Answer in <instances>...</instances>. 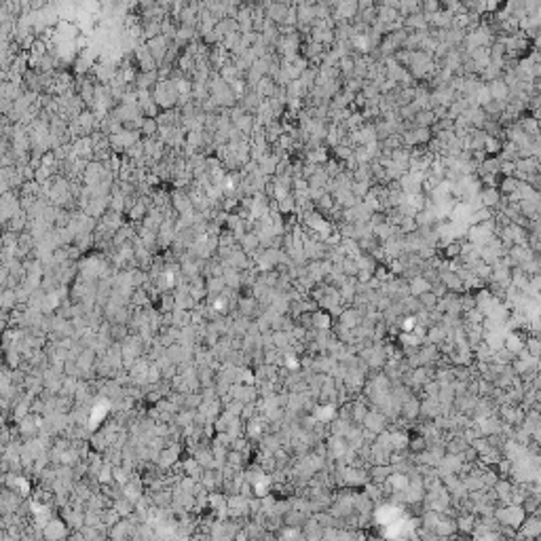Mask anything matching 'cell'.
<instances>
[{
	"instance_id": "cell-1",
	"label": "cell",
	"mask_w": 541,
	"mask_h": 541,
	"mask_svg": "<svg viewBox=\"0 0 541 541\" xmlns=\"http://www.w3.org/2000/svg\"><path fill=\"white\" fill-rule=\"evenodd\" d=\"M152 99L154 104L159 106V110H174L178 106V91H176V85L174 81H159L157 85L152 87Z\"/></svg>"
},
{
	"instance_id": "cell-2",
	"label": "cell",
	"mask_w": 541,
	"mask_h": 541,
	"mask_svg": "<svg viewBox=\"0 0 541 541\" xmlns=\"http://www.w3.org/2000/svg\"><path fill=\"white\" fill-rule=\"evenodd\" d=\"M133 59H136V68H140V72H152V70H159L157 61L152 59L150 51L144 43H140L136 49H133Z\"/></svg>"
},
{
	"instance_id": "cell-3",
	"label": "cell",
	"mask_w": 541,
	"mask_h": 541,
	"mask_svg": "<svg viewBox=\"0 0 541 541\" xmlns=\"http://www.w3.org/2000/svg\"><path fill=\"white\" fill-rule=\"evenodd\" d=\"M170 43H172V41H167L165 36L150 38V41L144 43V45L148 47V51H150L152 59L157 61V66H161V63H163V59H165V55H167V47H170Z\"/></svg>"
},
{
	"instance_id": "cell-4",
	"label": "cell",
	"mask_w": 541,
	"mask_h": 541,
	"mask_svg": "<svg viewBox=\"0 0 541 541\" xmlns=\"http://www.w3.org/2000/svg\"><path fill=\"white\" fill-rule=\"evenodd\" d=\"M501 192L497 190V186H482V190L478 192V201L482 208H488V210H497L499 208V203H501Z\"/></svg>"
},
{
	"instance_id": "cell-5",
	"label": "cell",
	"mask_w": 541,
	"mask_h": 541,
	"mask_svg": "<svg viewBox=\"0 0 541 541\" xmlns=\"http://www.w3.org/2000/svg\"><path fill=\"white\" fill-rule=\"evenodd\" d=\"M362 427L368 429V431H372L375 435H379V433H383L385 429H387V419H385L381 412L370 410L368 415H366V419H364V423H362Z\"/></svg>"
},
{
	"instance_id": "cell-6",
	"label": "cell",
	"mask_w": 541,
	"mask_h": 541,
	"mask_svg": "<svg viewBox=\"0 0 541 541\" xmlns=\"http://www.w3.org/2000/svg\"><path fill=\"white\" fill-rule=\"evenodd\" d=\"M292 3H270L264 11V17L270 21V23H275V25H281L283 19H286V13L290 9Z\"/></svg>"
},
{
	"instance_id": "cell-7",
	"label": "cell",
	"mask_w": 541,
	"mask_h": 541,
	"mask_svg": "<svg viewBox=\"0 0 541 541\" xmlns=\"http://www.w3.org/2000/svg\"><path fill=\"white\" fill-rule=\"evenodd\" d=\"M362 315H359L357 311L353 307H347V309H343V311L339 313V317H336V321L341 326H345V328H349V330H353V328H357L359 324H362Z\"/></svg>"
},
{
	"instance_id": "cell-8",
	"label": "cell",
	"mask_w": 541,
	"mask_h": 541,
	"mask_svg": "<svg viewBox=\"0 0 541 541\" xmlns=\"http://www.w3.org/2000/svg\"><path fill=\"white\" fill-rule=\"evenodd\" d=\"M391 474H393V467L391 465H370L368 467V482H372V484H383Z\"/></svg>"
},
{
	"instance_id": "cell-9",
	"label": "cell",
	"mask_w": 541,
	"mask_h": 541,
	"mask_svg": "<svg viewBox=\"0 0 541 541\" xmlns=\"http://www.w3.org/2000/svg\"><path fill=\"white\" fill-rule=\"evenodd\" d=\"M512 488H514V482H512L510 478H499V480H497V484L493 486V491H495V495H497L499 505H508V499H510Z\"/></svg>"
},
{
	"instance_id": "cell-10",
	"label": "cell",
	"mask_w": 541,
	"mask_h": 541,
	"mask_svg": "<svg viewBox=\"0 0 541 541\" xmlns=\"http://www.w3.org/2000/svg\"><path fill=\"white\" fill-rule=\"evenodd\" d=\"M402 21H404V30H408V32L427 30V17H425L423 13H415V15L402 17Z\"/></svg>"
},
{
	"instance_id": "cell-11",
	"label": "cell",
	"mask_w": 541,
	"mask_h": 541,
	"mask_svg": "<svg viewBox=\"0 0 541 541\" xmlns=\"http://www.w3.org/2000/svg\"><path fill=\"white\" fill-rule=\"evenodd\" d=\"M281 520H283V526H288V529H300V526L305 524V520H307V516L298 510H288L281 516Z\"/></svg>"
},
{
	"instance_id": "cell-12",
	"label": "cell",
	"mask_w": 541,
	"mask_h": 541,
	"mask_svg": "<svg viewBox=\"0 0 541 541\" xmlns=\"http://www.w3.org/2000/svg\"><path fill=\"white\" fill-rule=\"evenodd\" d=\"M455 524H457V533L471 535L476 526V514H459L455 518Z\"/></svg>"
},
{
	"instance_id": "cell-13",
	"label": "cell",
	"mask_w": 541,
	"mask_h": 541,
	"mask_svg": "<svg viewBox=\"0 0 541 541\" xmlns=\"http://www.w3.org/2000/svg\"><path fill=\"white\" fill-rule=\"evenodd\" d=\"M275 83H273V79H268V76H262V79L258 81V85H256V95H258L260 99H270L273 97V93H275Z\"/></svg>"
},
{
	"instance_id": "cell-14",
	"label": "cell",
	"mask_w": 541,
	"mask_h": 541,
	"mask_svg": "<svg viewBox=\"0 0 541 541\" xmlns=\"http://www.w3.org/2000/svg\"><path fill=\"white\" fill-rule=\"evenodd\" d=\"M469 444L463 440L461 435H453V437H448V440L444 442V450H446V455H461L463 450H465Z\"/></svg>"
},
{
	"instance_id": "cell-15",
	"label": "cell",
	"mask_w": 541,
	"mask_h": 541,
	"mask_svg": "<svg viewBox=\"0 0 541 541\" xmlns=\"http://www.w3.org/2000/svg\"><path fill=\"white\" fill-rule=\"evenodd\" d=\"M488 91H491V99H495V102H505L510 95V89L505 87V83L501 79L488 83Z\"/></svg>"
},
{
	"instance_id": "cell-16",
	"label": "cell",
	"mask_w": 541,
	"mask_h": 541,
	"mask_svg": "<svg viewBox=\"0 0 541 541\" xmlns=\"http://www.w3.org/2000/svg\"><path fill=\"white\" fill-rule=\"evenodd\" d=\"M368 412H370V408L362 400L351 402V425H362Z\"/></svg>"
},
{
	"instance_id": "cell-17",
	"label": "cell",
	"mask_w": 541,
	"mask_h": 541,
	"mask_svg": "<svg viewBox=\"0 0 541 541\" xmlns=\"http://www.w3.org/2000/svg\"><path fill=\"white\" fill-rule=\"evenodd\" d=\"M290 345H296V341L292 339V332H273V349L286 351Z\"/></svg>"
},
{
	"instance_id": "cell-18",
	"label": "cell",
	"mask_w": 541,
	"mask_h": 541,
	"mask_svg": "<svg viewBox=\"0 0 541 541\" xmlns=\"http://www.w3.org/2000/svg\"><path fill=\"white\" fill-rule=\"evenodd\" d=\"M444 341H446V330H444V328H440L437 324L431 326V328H427V334H425V343L440 347Z\"/></svg>"
},
{
	"instance_id": "cell-19",
	"label": "cell",
	"mask_w": 541,
	"mask_h": 541,
	"mask_svg": "<svg viewBox=\"0 0 541 541\" xmlns=\"http://www.w3.org/2000/svg\"><path fill=\"white\" fill-rule=\"evenodd\" d=\"M311 319H313V330H330V326H332L330 313L321 311V309H317V311L311 313Z\"/></svg>"
},
{
	"instance_id": "cell-20",
	"label": "cell",
	"mask_w": 541,
	"mask_h": 541,
	"mask_svg": "<svg viewBox=\"0 0 541 541\" xmlns=\"http://www.w3.org/2000/svg\"><path fill=\"white\" fill-rule=\"evenodd\" d=\"M433 123H435V117L431 110H421L412 119V127H425V129H431Z\"/></svg>"
},
{
	"instance_id": "cell-21",
	"label": "cell",
	"mask_w": 541,
	"mask_h": 541,
	"mask_svg": "<svg viewBox=\"0 0 541 541\" xmlns=\"http://www.w3.org/2000/svg\"><path fill=\"white\" fill-rule=\"evenodd\" d=\"M313 205H315V212L326 218L332 212V208H334V197L330 195V192H324V195H321Z\"/></svg>"
},
{
	"instance_id": "cell-22",
	"label": "cell",
	"mask_w": 541,
	"mask_h": 541,
	"mask_svg": "<svg viewBox=\"0 0 541 541\" xmlns=\"http://www.w3.org/2000/svg\"><path fill=\"white\" fill-rule=\"evenodd\" d=\"M471 353H474V362H482V364H491L493 362V355H495V351L488 349V347L484 345V341L478 347H476Z\"/></svg>"
},
{
	"instance_id": "cell-23",
	"label": "cell",
	"mask_w": 541,
	"mask_h": 541,
	"mask_svg": "<svg viewBox=\"0 0 541 541\" xmlns=\"http://www.w3.org/2000/svg\"><path fill=\"white\" fill-rule=\"evenodd\" d=\"M427 290H429V283L425 281L421 275L408 281V296H415V298H419V296H421L423 292H427Z\"/></svg>"
},
{
	"instance_id": "cell-24",
	"label": "cell",
	"mask_w": 541,
	"mask_h": 541,
	"mask_svg": "<svg viewBox=\"0 0 541 541\" xmlns=\"http://www.w3.org/2000/svg\"><path fill=\"white\" fill-rule=\"evenodd\" d=\"M357 241V248H359V252L362 254H372L375 250H379V248H383V243L372 235V237H364V239H355Z\"/></svg>"
},
{
	"instance_id": "cell-25",
	"label": "cell",
	"mask_w": 541,
	"mask_h": 541,
	"mask_svg": "<svg viewBox=\"0 0 541 541\" xmlns=\"http://www.w3.org/2000/svg\"><path fill=\"white\" fill-rule=\"evenodd\" d=\"M522 512L526 516H531V514H539V493H529L522 501Z\"/></svg>"
},
{
	"instance_id": "cell-26",
	"label": "cell",
	"mask_w": 541,
	"mask_h": 541,
	"mask_svg": "<svg viewBox=\"0 0 541 541\" xmlns=\"http://www.w3.org/2000/svg\"><path fill=\"white\" fill-rule=\"evenodd\" d=\"M239 248L243 254H252L256 248H258V235H254V233H246L239 241Z\"/></svg>"
},
{
	"instance_id": "cell-27",
	"label": "cell",
	"mask_w": 541,
	"mask_h": 541,
	"mask_svg": "<svg viewBox=\"0 0 541 541\" xmlns=\"http://www.w3.org/2000/svg\"><path fill=\"white\" fill-rule=\"evenodd\" d=\"M417 300H419V305H421L423 311H433V309L437 307V300H440V298H437V296H435L431 290H427V292H423Z\"/></svg>"
},
{
	"instance_id": "cell-28",
	"label": "cell",
	"mask_w": 541,
	"mask_h": 541,
	"mask_svg": "<svg viewBox=\"0 0 541 541\" xmlns=\"http://www.w3.org/2000/svg\"><path fill=\"white\" fill-rule=\"evenodd\" d=\"M499 167H501V159L499 157H486L484 163L478 167V172L488 174V176H497L499 174Z\"/></svg>"
},
{
	"instance_id": "cell-29",
	"label": "cell",
	"mask_w": 541,
	"mask_h": 541,
	"mask_svg": "<svg viewBox=\"0 0 541 541\" xmlns=\"http://www.w3.org/2000/svg\"><path fill=\"white\" fill-rule=\"evenodd\" d=\"M518 188V180L516 178H501L499 184H497V190L501 192V197H508L512 192H516Z\"/></svg>"
},
{
	"instance_id": "cell-30",
	"label": "cell",
	"mask_w": 541,
	"mask_h": 541,
	"mask_svg": "<svg viewBox=\"0 0 541 541\" xmlns=\"http://www.w3.org/2000/svg\"><path fill=\"white\" fill-rule=\"evenodd\" d=\"M157 133H159L157 119H144V123H142V127H140V136L142 138H154Z\"/></svg>"
},
{
	"instance_id": "cell-31",
	"label": "cell",
	"mask_w": 541,
	"mask_h": 541,
	"mask_svg": "<svg viewBox=\"0 0 541 541\" xmlns=\"http://www.w3.org/2000/svg\"><path fill=\"white\" fill-rule=\"evenodd\" d=\"M524 351L529 357H539L541 353V343L537 336H524Z\"/></svg>"
},
{
	"instance_id": "cell-32",
	"label": "cell",
	"mask_w": 541,
	"mask_h": 541,
	"mask_svg": "<svg viewBox=\"0 0 541 541\" xmlns=\"http://www.w3.org/2000/svg\"><path fill=\"white\" fill-rule=\"evenodd\" d=\"M440 11H442L440 0H423V3H421V13L425 17H431V15H435V13H440Z\"/></svg>"
},
{
	"instance_id": "cell-33",
	"label": "cell",
	"mask_w": 541,
	"mask_h": 541,
	"mask_svg": "<svg viewBox=\"0 0 541 541\" xmlns=\"http://www.w3.org/2000/svg\"><path fill=\"white\" fill-rule=\"evenodd\" d=\"M482 150L486 152V157H497V154L501 152V140H497V138H488V136H486Z\"/></svg>"
},
{
	"instance_id": "cell-34",
	"label": "cell",
	"mask_w": 541,
	"mask_h": 541,
	"mask_svg": "<svg viewBox=\"0 0 541 541\" xmlns=\"http://www.w3.org/2000/svg\"><path fill=\"white\" fill-rule=\"evenodd\" d=\"M355 262H357V268H362V270H370V273H375V268L379 266V262L372 258L370 254H362V256H357L355 258Z\"/></svg>"
},
{
	"instance_id": "cell-35",
	"label": "cell",
	"mask_w": 541,
	"mask_h": 541,
	"mask_svg": "<svg viewBox=\"0 0 541 541\" xmlns=\"http://www.w3.org/2000/svg\"><path fill=\"white\" fill-rule=\"evenodd\" d=\"M516 357L514 355L510 349H499V351H495V355H493V364H499V366H510L512 364V359Z\"/></svg>"
},
{
	"instance_id": "cell-36",
	"label": "cell",
	"mask_w": 541,
	"mask_h": 541,
	"mask_svg": "<svg viewBox=\"0 0 541 541\" xmlns=\"http://www.w3.org/2000/svg\"><path fill=\"white\" fill-rule=\"evenodd\" d=\"M357 270H359V268H357L355 258H349V256H345L343 262H341V273H343L345 277H355Z\"/></svg>"
},
{
	"instance_id": "cell-37",
	"label": "cell",
	"mask_w": 541,
	"mask_h": 541,
	"mask_svg": "<svg viewBox=\"0 0 541 541\" xmlns=\"http://www.w3.org/2000/svg\"><path fill=\"white\" fill-rule=\"evenodd\" d=\"M474 102H476V106H486L488 102H491V91H488V85H480L478 87V91L474 93Z\"/></svg>"
},
{
	"instance_id": "cell-38",
	"label": "cell",
	"mask_w": 541,
	"mask_h": 541,
	"mask_svg": "<svg viewBox=\"0 0 541 541\" xmlns=\"http://www.w3.org/2000/svg\"><path fill=\"white\" fill-rule=\"evenodd\" d=\"M415 140H417V146H427L429 144V140L433 138L431 129H425V127H415Z\"/></svg>"
},
{
	"instance_id": "cell-39",
	"label": "cell",
	"mask_w": 541,
	"mask_h": 541,
	"mask_svg": "<svg viewBox=\"0 0 541 541\" xmlns=\"http://www.w3.org/2000/svg\"><path fill=\"white\" fill-rule=\"evenodd\" d=\"M260 412H258V406H256V402L254 404H243V408H241V415H239V419L243 421V423H248V421H252V419H256L258 417Z\"/></svg>"
},
{
	"instance_id": "cell-40",
	"label": "cell",
	"mask_w": 541,
	"mask_h": 541,
	"mask_svg": "<svg viewBox=\"0 0 541 541\" xmlns=\"http://www.w3.org/2000/svg\"><path fill=\"white\" fill-rule=\"evenodd\" d=\"M353 182H357V184H372V176L368 172V165L357 167V170L353 172Z\"/></svg>"
},
{
	"instance_id": "cell-41",
	"label": "cell",
	"mask_w": 541,
	"mask_h": 541,
	"mask_svg": "<svg viewBox=\"0 0 541 541\" xmlns=\"http://www.w3.org/2000/svg\"><path fill=\"white\" fill-rule=\"evenodd\" d=\"M375 230V237L381 241V243H385V241H389L391 239V233H393V226L391 224H381V226H377V228H372Z\"/></svg>"
},
{
	"instance_id": "cell-42",
	"label": "cell",
	"mask_w": 541,
	"mask_h": 541,
	"mask_svg": "<svg viewBox=\"0 0 541 541\" xmlns=\"http://www.w3.org/2000/svg\"><path fill=\"white\" fill-rule=\"evenodd\" d=\"M372 277H375L377 281H381V283H387L389 279H393V275L389 273V268L385 266V264H379V266L375 268V273H372Z\"/></svg>"
},
{
	"instance_id": "cell-43",
	"label": "cell",
	"mask_w": 541,
	"mask_h": 541,
	"mask_svg": "<svg viewBox=\"0 0 541 541\" xmlns=\"http://www.w3.org/2000/svg\"><path fill=\"white\" fill-rule=\"evenodd\" d=\"M400 230L404 235H412V233H417L419 226L415 222V218H402V222H400Z\"/></svg>"
},
{
	"instance_id": "cell-44",
	"label": "cell",
	"mask_w": 541,
	"mask_h": 541,
	"mask_svg": "<svg viewBox=\"0 0 541 541\" xmlns=\"http://www.w3.org/2000/svg\"><path fill=\"white\" fill-rule=\"evenodd\" d=\"M385 222H387V216H385V212H375V214H370L368 224H370L372 228H377V226H381V224H385Z\"/></svg>"
},
{
	"instance_id": "cell-45",
	"label": "cell",
	"mask_w": 541,
	"mask_h": 541,
	"mask_svg": "<svg viewBox=\"0 0 541 541\" xmlns=\"http://www.w3.org/2000/svg\"><path fill=\"white\" fill-rule=\"evenodd\" d=\"M370 281H372V273H370V270H362V268H359L357 273H355V283H357V286H368Z\"/></svg>"
},
{
	"instance_id": "cell-46",
	"label": "cell",
	"mask_w": 541,
	"mask_h": 541,
	"mask_svg": "<svg viewBox=\"0 0 541 541\" xmlns=\"http://www.w3.org/2000/svg\"><path fill=\"white\" fill-rule=\"evenodd\" d=\"M429 290H431V292H433V294L437 296V298H444V296L448 294V290H446V288L442 286V283H440V281H435V283H431V286H429Z\"/></svg>"
},
{
	"instance_id": "cell-47",
	"label": "cell",
	"mask_w": 541,
	"mask_h": 541,
	"mask_svg": "<svg viewBox=\"0 0 541 541\" xmlns=\"http://www.w3.org/2000/svg\"><path fill=\"white\" fill-rule=\"evenodd\" d=\"M366 541H387V539H383V537H372V535H370V537H366Z\"/></svg>"
}]
</instances>
